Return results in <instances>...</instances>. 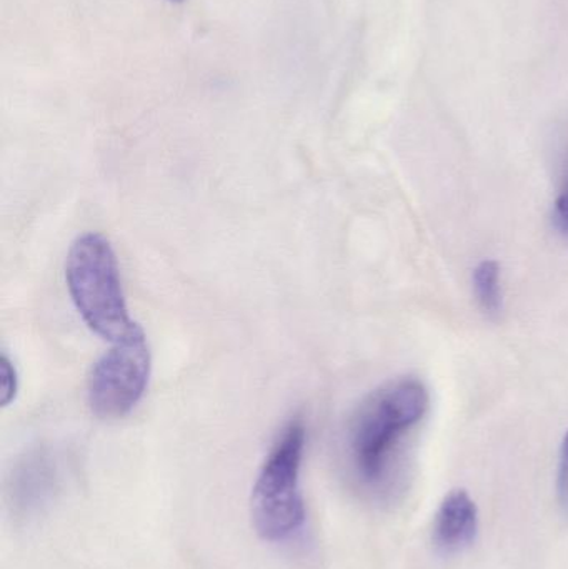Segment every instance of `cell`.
Instances as JSON below:
<instances>
[{
  "instance_id": "3",
  "label": "cell",
  "mask_w": 568,
  "mask_h": 569,
  "mask_svg": "<svg viewBox=\"0 0 568 569\" xmlns=\"http://www.w3.org/2000/svg\"><path fill=\"white\" fill-rule=\"evenodd\" d=\"M303 450L306 427L300 420L290 421L257 475L250 500L253 528L270 543L289 540L306 523V505L300 491Z\"/></svg>"
},
{
  "instance_id": "4",
  "label": "cell",
  "mask_w": 568,
  "mask_h": 569,
  "mask_svg": "<svg viewBox=\"0 0 568 569\" xmlns=\"http://www.w3.org/2000/svg\"><path fill=\"white\" fill-rule=\"evenodd\" d=\"M149 345L142 328L113 343L93 365L89 375L90 410L102 420H119L137 407L149 385Z\"/></svg>"
},
{
  "instance_id": "8",
  "label": "cell",
  "mask_w": 568,
  "mask_h": 569,
  "mask_svg": "<svg viewBox=\"0 0 568 569\" xmlns=\"http://www.w3.org/2000/svg\"><path fill=\"white\" fill-rule=\"evenodd\" d=\"M0 377H2V407H9L17 397L19 390V378H17V370L13 367L10 358L6 353L2 355L0 360Z\"/></svg>"
},
{
  "instance_id": "5",
  "label": "cell",
  "mask_w": 568,
  "mask_h": 569,
  "mask_svg": "<svg viewBox=\"0 0 568 569\" xmlns=\"http://www.w3.org/2000/svg\"><path fill=\"white\" fill-rule=\"evenodd\" d=\"M60 490L56 460L46 451L29 455L13 470L9 497L13 515L33 518L56 501Z\"/></svg>"
},
{
  "instance_id": "2",
  "label": "cell",
  "mask_w": 568,
  "mask_h": 569,
  "mask_svg": "<svg viewBox=\"0 0 568 569\" xmlns=\"http://www.w3.org/2000/svg\"><path fill=\"white\" fill-rule=\"evenodd\" d=\"M66 280L77 311L93 333L113 345L139 330L130 318L119 262L106 237L83 233L72 243Z\"/></svg>"
},
{
  "instance_id": "7",
  "label": "cell",
  "mask_w": 568,
  "mask_h": 569,
  "mask_svg": "<svg viewBox=\"0 0 568 569\" xmlns=\"http://www.w3.org/2000/svg\"><path fill=\"white\" fill-rule=\"evenodd\" d=\"M474 290L477 301L489 317L502 313L504 298L500 287V266L496 260H484L474 270Z\"/></svg>"
},
{
  "instance_id": "9",
  "label": "cell",
  "mask_w": 568,
  "mask_h": 569,
  "mask_svg": "<svg viewBox=\"0 0 568 569\" xmlns=\"http://www.w3.org/2000/svg\"><path fill=\"white\" fill-rule=\"evenodd\" d=\"M554 223L559 232L568 237V170L562 189L554 203Z\"/></svg>"
},
{
  "instance_id": "10",
  "label": "cell",
  "mask_w": 568,
  "mask_h": 569,
  "mask_svg": "<svg viewBox=\"0 0 568 569\" xmlns=\"http://www.w3.org/2000/svg\"><path fill=\"white\" fill-rule=\"evenodd\" d=\"M557 493H559L560 503H562V507L568 511V431L566 437H564L562 447H560Z\"/></svg>"
},
{
  "instance_id": "6",
  "label": "cell",
  "mask_w": 568,
  "mask_h": 569,
  "mask_svg": "<svg viewBox=\"0 0 568 569\" xmlns=\"http://www.w3.org/2000/svg\"><path fill=\"white\" fill-rule=\"evenodd\" d=\"M479 513L466 490H454L444 498L434 521V541L440 550L456 553L469 547L477 535Z\"/></svg>"
},
{
  "instance_id": "1",
  "label": "cell",
  "mask_w": 568,
  "mask_h": 569,
  "mask_svg": "<svg viewBox=\"0 0 568 569\" xmlns=\"http://www.w3.org/2000/svg\"><path fill=\"white\" fill-rule=\"evenodd\" d=\"M429 391L416 378L392 381L373 391L350 428V460L367 487L382 483L397 441L429 410Z\"/></svg>"
},
{
  "instance_id": "11",
  "label": "cell",
  "mask_w": 568,
  "mask_h": 569,
  "mask_svg": "<svg viewBox=\"0 0 568 569\" xmlns=\"http://www.w3.org/2000/svg\"><path fill=\"white\" fill-rule=\"evenodd\" d=\"M170 2H177V3H179V2H183V0H170Z\"/></svg>"
}]
</instances>
